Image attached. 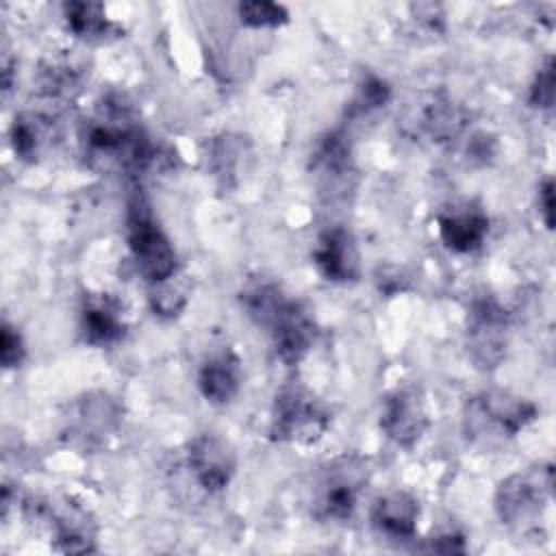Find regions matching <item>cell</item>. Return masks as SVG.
I'll return each mask as SVG.
<instances>
[{
	"instance_id": "1",
	"label": "cell",
	"mask_w": 556,
	"mask_h": 556,
	"mask_svg": "<svg viewBox=\"0 0 556 556\" xmlns=\"http://www.w3.org/2000/svg\"><path fill=\"white\" fill-rule=\"evenodd\" d=\"M239 300L245 315L258 328L267 330L274 352L285 365L293 367L306 358L317 337V324L300 300L289 298L271 280L245 285Z\"/></svg>"
},
{
	"instance_id": "2",
	"label": "cell",
	"mask_w": 556,
	"mask_h": 556,
	"mask_svg": "<svg viewBox=\"0 0 556 556\" xmlns=\"http://www.w3.org/2000/svg\"><path fill=\"white\" fill-rule=\"evenodd\" d=\"M83 150L91 165L126 176L143 174L156 156L150 137L122 100L102 102L96 117L85 124Z\"/></svg>"
},
{
	"instance_id": "3",
	"label": "cell",
	"mask_w": 556,
	"mask_h": 556,
	"mask_svg": "<svg viewBox=\"0 0 556 556\" xmlns=\"http://www.w3.org/2000/svg\"><path fill=\"white\" fill-rule=\"evenodd\" d=\"M332 424L326 402L300 382L285 384L271 406L269 439L289 445H315Z\"/></svg>"
},
{
	"instance_id": "4",
	"label": "cell",
	"mask_w": 556,
	"mask_h": 556,
	"mask_svg": "<svg viewBox=\"0 0 556 556\" xmlns=\"http://www.w3.org/2000/svg\"><path fill=\"white\" fill-rule=\"evenodd\" d=\"M126 241L137 271L148 285L163 282L178 274L176 250L141 193H135L126 204Z\"/></svg>"
},
{
	"instance_id": "5",
	"label": "cell",
	"mask_w": 556,
	"mask_h": 556,
	"mask_svg": "<svg viewBox=\"0 0 556 556\" xmlns=\"http://www.w3.org/2000/svg\"><path fill=\"white\" fill-rule=\"evenodd\" d=\"M539 415L534 402L506 391H482L465 402L463 430L471 441H506Z\"/></svg>"
},
{
	"instance_id": "6",
	"label": "cell",
	"mask_w": 556,
	"mask_h": 556,
	"mask_svg": "<svg viewBox=\"0 0 556 556\" xmlns=\"http://www.w3.org/2000/svg\"><path fill=\"white\" fill-rule=\"evenodd\" d=\"M554 495V465L536 467L506 476L493 495L497 519L508 528H526L534 523L547 508Z\"/></svg>"
},
{
	"instance_id": "7",
	"label": "cell",
	"mask_w": 556,
	"mask_h": 556,
	"mask_svg": "<svg viewBox=\"0 0 556 556\" xmlns=\"http://www.w3.org/2000/svg\"><path fill=\"white\" fill-rule=\"evenodd\" d=\"M365 482L367 469L363 460L352 456L330 463L313 486V517L324 523H343L352 519Z\"/></svg>"
},
{
	"instance_id": "8",
	"label": "cell",
	"mask_w": 556,
	"mask_h": 556,
	"mask_svg": "<svg viewBox=\"0 0 556 556\" xmlns=\"http://www.w3.org/2000/svg\"><path fill=\"white\" fill-rule=\"evenodd\" d=\"M510 337V315L493 298H476L467 311L465 348L467 356L480 371H493L506 358Z\"/></svg>"
},
{
	"instance_id": "9",
	"label": "cell",
	"mask_w": 556,
	"mask_h": 556,
	"mask_svg": "<svg viewBox=\"0 0 556 556\" xmlns=\"http://www.w3.org/2000/svg\"><path fill=\"white\" fill-rule=\"evenodd\" d=\"M122 419L119 404L102 391H91L74 400L65 417L63 434L72 447L93 452L106 445Z\"/></svg>"
},
{
	"instance_id": "10",
	"label": "cell",
	"mask_w": 556,
	"mask_h": 556,
	"mask_svg": "<svg viewBox=\"0 0 556 556\" xmlns=\"http://www.w3.org/2000/svg\"><path fill=\"white\" fill-rule=\"evenodd\" d=\"M430 415L419 387H397L393 389L380 410V428L400 447H413L419 443L428 430Z\"/></svg>"
},
{
	"instance_id": "11",
	"label": "cell",
	"mask_w": 556,
	"mask_h": 556,
	"mask_svg": "<svg viewBox=\"0 0 556 556\" xmlns=\"http://www.w3.org/2000/svg\"><path fill=\"white\" fill-rule=\"evenodd\" d=\"M187 467L195 484L208 493L217 495L226 491L237 471V454L232 445L217 434H198L187 445Z\"/></svg>"
},
{
	"instance_id": "12",
	"label": "cell",
	"mask_w": 556,
	"mask_h": 556,
	"mask_svg": "<svg viewBox=\"0 0 556 556\" xmlns=\"http://www.w3.org/2000/svg\"><path fill=\"white\" fill-rule=\"evenodd\" d=\"M37 515L48 521L52 530V549L61 554H89L96 552V523L78 504L43 502Z\"/></svg>"
},
{
	"instance_id": "13",
	"label": "cell",
	"mask_w": 556,
	"mask_h": 556,
	"mask_svg": "<svg viewBox=\"0 0 556 556\" xmlns=\"http://www.w3.org/2000/svg\"><path fill=\"white\" fill-rule=\"evenodd\" d=\"M313 263L324 280L334 285L356 282L361 276V254L356 241L343 226H330L317 237Z\"/></svg>"
},
{
	"instance_id": "14",
	"label": "cell",
	"mask_w": 556,
	"mask_h": 556,
	"mask_svg": "<svg viewBox=\"0 0 556 556\" xmlns=\"http://www.w3.org/2000/svg\"><path fill=\"white\" fill-rule=\"evenodd\" d=\"M437 230L447 250L471 254L482 248L489 235V215L473 202L452 204L437 215Z\"/></svg>"
},
{
	"instance_id": "15",
	"label": "cell",
	"mask_w": 556,
	"mask_h": 556,
	"mask_svg": "<svg viewBox=\"0 0 556 556\" xmlns=\"http://www.w3.org/2000/svg\"><path fill=\"white\" fill-rule=\"evenodd\" d=\"M374 530L389 541H413L419 521V502L413 493L404 489H393L382 493L369 510Z\"/></svg>"
},
{
	"instance_id": "16",
	"label": "cell",
	"mask_w": 556,
	"mask_h": 556,
	"mask_svg": "<svg viewBox=\"0 0 556 556\" xmlns=\"http://www.w3.org/2000/svg\"><path fill=\"white\" fill-rule=\"evenodd\" d=\"M126 332L124 311L109 293H87L80 304V334L93 348L115 345Z\"/></svg>"
},
{
	"instance_id": "17",
	"label": "cell",
	"mask_w": 556,
	"mask_h": 556,
	"mask_svg": "<svg viewBox=\"0 0 556 556\" xmlns=\"http://www.w3.org/2000/svg\"><path fill=\"white\" fill-rule=\"evenodd\" d=\"M241 387V358L230 350L222 348L208 354L198 369V389L202 397L213 406L230 404Z\"/></svg>"
},
{
	"instance_id": "18",
	"label": "cell",
	"mask_w": 556,
	"mask_h": 556,
	"mask_svg": "<svg viewBox=\"0 0 556 556\" xmlns=\"http://www.w3.org/2000/svg\"><path fill=\"white\" fill-rule=\"evenodd\" d=\"M63 17L70 33L76 39H83L89 43H102L119 37V26L111 17H106L102 2H89V0L65 2Z\"/></svg>"
},
{
	"instance_id": "19",
	"label": "cell",
	"mask_w": 556,
	"mask_h": 556,
	"mask_svg": "<svg viewBox=\"0 0 556 556\" xmlns=\"http://www.w3.org/2000/svg\"><path fill=\"white\" fill-rule=\"evenodd\" d=\"M250 156V141L239 132H222L211 139L206 161L222 187H235L241 176L243 161Z\"/></svg>"
},
{
	"instance_id": "20",
	"label": "cell",
	"mask_w": 556,
	"mask_h": 556,
	"mask_svg": "<svg viewBox=\"0 0 556 556\" xmlns=\"http://www.w3.org/2000/svg\"><path fill=\"white\" fill-rule=\"evenodd\" d=\"M467 126V111L450 98L430 100L419 117V128L437 143L456 139Z\"/></svg>"
},
{
	"instance_id": "21",
	"label": "cell",
	"mask_w": 556,
	"mask_h": 556,
	"mask_svg": "<svg viewBox=\"0 0 556 556\" xmlns=\"http://www.w3.org/2000/svg\"><path fill=\"white\" fill-rule=\"evenodd\" d=\"M50 139V122L37 113H17L11 128L9 141L17 159L35 163Z\"/></svg>"
},
{
	"instance_id": "22",
	"label": "cell",
	"mask_w": 556,
	"mask_h": 556,
	"mask_svg": "<svg viewBox=\"0 0 556 556\" xmlns=\"http://www.w3.org/2000/svg\"><path fill=\"white\" fill-rule=\"evenodd\" d=\"M189 293H191V289H189L187 278L180 274H174L172 278H167L163 282L150 285L148 302L156 317L174 319L185 311V306L189 302Z\"/></svg>"
},
{
	"instance_id": "23",
	"label": "cell",
	"mask_w": 556,
	"mask_h": 556,
	"mask_svg": "<svg viewBox=\"0 0 556 556\" xmlns=\"http://www.w3.org/2000/svg\"><path fill=\"white\" fill-rule=\"evenodd\" d=\"M237 15L241 24L250 28H278L289 22V11L282 4L269 0L239 2Z\"/></svg>"
},
{
	"instance_id": "24",
	"label": "cell",
	"mask_w": 556,
	"mask_h": 556,
	"mask_svg": "<svg viewBox=\"0 0 556 556\" xmlns=\"http://www.w3.org/2000/svg\"><path fill=\"white\" fill-rule=\"evenodd\" d=\"M389 98H391L389 83L376 74H365L352 102V115H363L374 109H380L389 102Z\"/></svg>"
},
{
	"instance_id": "25",
	"label": "cell",
	"mask_w": 556,
	"mask_h": 556,
	"mask_svg": "<svg viewBox=\"0 0 556 556\" xmlns=\"http://www.w3.org/2000/svg\"><path fill=\"white\" fill-rule=\"evenodd\" d=\"M554 85H556L554 59L547 54L543 65L536 70L534 80L530 85V91H528L530 106H534L539 111H549L554 106Z\"/></svg>"
},
{
	"instance_id": "26",
	"label": "cell",
	"mask_w": 556,
	"mask_h": 556,
	"mask_svg": "<svg viewBox=\"0 0 556 556\" xmlns=\"http://www.w3.org/2000/svg\"><path fill=\"white\" fill-rule=\"evenodd\" d=\"M39 85L50 98H70L74 91H78V76L67 67L52 65L41 72Z\"/></svg>"
},
{
	"instance_id": "27",
	"label": "cell",
	"mask_w": 556,
	"mask_h": 556,
	"mask_svg": "<svg viewBox=\"0 0 556 556\" xmlns=\"http://www.w3.org/2000/svg\"><path fill=\"white\" fill-rule=\"evenodd\" d=\"M26 348L20 330L9 321H2L0 328V363L4 369H15L24 363Z\"/></svg>"
},
{
	"instance_id": "28",
	"label": "cell",
	"mask_w": 556,
	"mask_h": 556,
	"mask_svg": "<svg viewBox=\"0 0 556 556\" xmlns=\"http://www.w3.org/2000/svg\"><path fill=\"white\" fill-rule=\"evenodd\" d=\"M536 204H539V215L543 224L552 230L554 228V180L549 176L539 185Z\"/></svg>"
},
{
	"instance_id": "29",
	"label": "cell",
	"mask_w": 556,
	"mask_h": 556,
	"mask_svg": "<svg viewBox=\"0 0 556 556\" xmlns=\"http://www.w3.org/2000/svg\"><path fill=\"white\" fill-rule=\"evenodd\" d=\"M430 552H441V554H454V552H465V539L463 534H456V532H447V534H441L437 536L430 547Z\"/></svg>"
}]
</instances>
